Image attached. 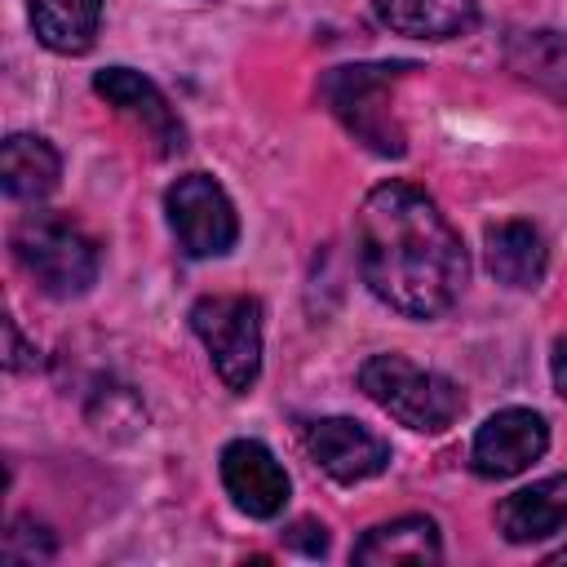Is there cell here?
<instances>
[{"label": "cell", "mask_w": 567, "mask_h": 567, "mask_svg": "<svg viewBox=\"0 0 567 567\" xmlns=\"http://www.w3.org/2000/svg\"><path fill=\"white\" fill-rule=\"evenodd\" d=\"M354 244L363 284L399 315L434 319L465 288L470 261L461 235L439 213V204L408 182L368 190L354 217Z\"/></svg>", "instance_id": "cell-1"}, {"label": "cell", "mask_w": 567, "mask_h": 567, "mask_svg": "<svg viewBox=\"0 0 567 567\" xmlns=\"http://www.w3.org/2000/svg\"><path fill=\"white\" fill-rule=\"evenodd\" d=\"M359 385L399 425L421 434H443L465 408V394L456 381H447L443 372H425L403 354H372L359 368Z\"/></svg>", "instance_id": "cell-2"}, {"label": "cell", "mask_w": 567, "mask_h": 567, "mask_svg": "<svg viewBox=\"0 0 567 567\" xmlns=\"http://www.w3.org/2000/svg\"><path fill=\"white\" fill-rule=\"evenodd\" d=\"M416 71L412 62H359V66H332L323 75V102L332 106V115L377 155H403V128L390 115V89L399 75Z\"/></svg>", "instance_id": "cell-3"}, {"label": "cell", "mask_w": 567, "mask_h": 567, "mask_svg": "<svg viewBox=\"0 0 567 567\" xmlns=\"http://www.w3.org/2000/svg\"><path fill=\"white\" fill-rule=\"evenodd\" d=\"M13 257L49 297H80L97 279V244L58 213H31L13 230Z\"/></svg>", "instance_id": "cell-4"}, {"label": "cell", "mask_w": 567, "mask_h": 567, "mask_svg": "<svg viewBox=\"0 0 567 567\" xmlns=\"http://www.w3.org/2000/svg\"><path fill=\"white\" fill-rule=\"evenodd\" d=\"M190 328L204 341L226 390L248 394L261 372V306H257V297H244V292L199 297L190 306Z\"/></svg>", "instance_id": "cell-5"}, {"label": "cell", "mask_w": 567, "mask_h": 567, "mask_svg": "<svg viewBox=\"0 0 567 567\" xmlns=\"http://www.w3.org/2000/svg\"><path fill=\"white\" fill-rule=\"evenodd\" d=\"M164 208H168V226H173V235H177L186 257H221L239 239L235 208H230L226 190L208 173L177 177L164 190Z\"/></svg>", "instance_id": "cell-6"}, {"label": "cell", "mask_w": 567, "mask_h": 567, "mask_svg": "<svg viewBox=\"0 0 567 567\" xmlns=\"http://www.w3.org/2000/svg\"><path fill=\"white\" fill-rule=\"evenodd\" d=\"M545 447H549V425H545L540 412L501 408L478 425L474 447H470V465L483 478H514L532 461H540Z\"/></svg>", "instance_id": "cell-7"}, {"label": "cell", "mask_w": 567, "mask_h": 567, "mask_svg": "<svg viewBox=\"0 0 567 567\" xmlns=\"http://www.w3.org/2000/svg\"><path fill=\"white\" fill-rule=\"evenodd\" d=\"M93 89H97L124 120H133V124L155 142L159 155H177V151L186 146V128H182L177 111L168 106V97H164L146 75H137V71H128V66H106V71L93 75Z\"/></svg>", "instance_id": "cell-8"}, {"label": "cell", "mask_w": 567, "mask_h": 567, "mask_svg": "<svg viewBox=\"0 0 567 567\" xmlns=\"http://www.w3.org/2000/svg\"><path fill=\"white\" fill-rule=\"evenodd\" d=\"M221 483L248 518H275L288 505V474L257 439H235L221 447Z\"/></svg>", "instance_id": "cell-9"}, {"label": "cell", "mask_w": 567, "mask_h": 567, "mask_svg": "<svg viewBox=\"0 0 567 567\" xmlns=\"http://www.w3.org/2000/svg\"><path fill=\"white\" fill-rule=\"evenodd\" d=\"M306 447L319 461V470L337 483H363V478H372L390 465V447L368 425H359L350 416L315 421L310 434H306Z\"/></svg>", "instance_id": "cell-10"}, {"label": "cell", "mask_w": 567, "mask_h": 567, "mask_svg": "<svg viewBox=\"0 0 567 567\" xmlns=\"http://www.w3.org/2000/svg\"><path fill=\"white\" fill-rule=\"evenodd\" d=\"M496 527L514 545H532L567 527V474H549L532 487H518L496 505Z\"/></svg>", "instance_id": "cell-11"}, {"label": "cell", "mask_w": 567, "mask_h": 567, "mask_svg": "<svg viewBox=\"0 0 567 567\" xmlns=\"http://www.w3.org/2000/svg\"><path fill=\"white\" fill-rule=\"evenodd\" d=\"M483 248H487V270L501 284H509V288H536L545 279L549 248H545V239H540L536 226H527V221H496V226H487Z\"/></svg>", "instance_id": "cell-12"}, {"label": "cell", "mask_w": 567, "mask_h": 567, "mask_svg": "<svg viewBox=\"0 0 567 567\" xmlns=\"http://www.w3.org/2000/svg\"><path fill=\"white\" fill-rule=\"evenodd\" d=\"M377 18L416 40H456L478 22L474 0H372Z\"/></svg>", "instance_id": "cell-13"}, {"label": "cell", "mask_w": 567, "mask_h": 567, "mask_svg": "<svg viewBox=\"0 0 567 567\" xmlns=\"http://www.w3.org/2000/svg\"><path fill=\"white\" fill-rule=\"evenodd\" d=\"M62 159L58 151L35 133H9L0 146V182L13 199H44L58 186Z\"/></svg>", "instance_id": "cell-14"}, {"label": "cell", "mask_w": 567, "mask_h": 567, "mask_svg": "<svg viewBox=\"0 0 567 567\" xmlns=\"http://www.w3.org/2000/svg\"><path fill=\"white\" fill-rule=\"evenodd\" d=\"M443 545H439V527L425 514H408L394 523L372 527L359 545H354V563H439Z\"/></svg>", "instance_id": "cell-15"}, {"label": "cell", "mask_w": 567, "mask_h": 567, "mask_svg": "<svg viewBox=\"0 0 567 567\" xmlns=\"http://www.w3.org/2000/svg\"><path fill=\"white\" fill-rule=\"evenodd\" d=\"M102 0H31V27L53 53H84L97 35Z\"/></svg>", "instance_id": "cell-16"}, {"label": "cell", "mask_w": 567, "mask_h": 567, "mask_svg": "<svg viewBox=\"0 0 567 567\" xmlns=\"http://www.w3.org/2000/svg\"><path fill=\"white\" fill-rule=\"evenodd\" d=\"M509 66L540 84L545 93H554L558 102H567V40L558 31H523L509 44Z\"/></svg>", "instance_id": "cell-17"}, {"label": "cell", "mask_w": 567, "mask_h": 567, "mask_svg": "<svg viewBox=\"0 0 567 567\" xmlns=\"http://www.w3.org/2000/svg\"><path fill=\"white\" fill-rule=\"evenodd\" d=\"M4 558H9V563L53 558V536H49V527L35 523V518H13V527L4 532Z\"/></svg>", "instance_id": "cell-18"}, {"label": "cell", "mask_w": 567, "mask_h": 567, "mask_svg": "<svg viewBox=\"0 0 567 567\" xmlns=\"http://www.w3.org/2000/svg\"><path fill=\"white\" fill-rule=\"evenodd\" d=\"M288 545H301L306 554H323L328 549V532H323V523H297Z\"/></svg>", "instance_id": "cell-19"}, {"label": "cell", "mask_w": 567, "mask_h": 567, "mask_svg": "<svg viewBox=\"0 0 567 567\" xmlns=\"http://www.w3.org/2000/svg\"><path fill=\"white\" fill-rule=\"evenodd\" d=\"M549 368H554V385H558V394L567 399V337L554 341V359H549Z\"/></svg>", "instance_id": "cell-20"}, {"label": "cell", "mask_w": 567, "mask_h": 567, "mask_svg": "<svg viewBox=\"0 0 567 567\" xmlns=\"http://www.w3.org/2000/svg\"><path fill=\"white\" fill-rule=\"evenodd\" d=\"M4 332H9V368L18 372V368H27V359H22V354H27V346H22V337H18V323H13V319L4 323Z\"/></svg>", "instance_id": "cell-21"}, {"label": "cell", "mask_w": 567, "mask_h": 567, "mask_svg": "<svg viewBox=\"0 0 567 567\" xmlns=\"http://www.w3.org/2000/svg\"><path fill=\"white\" fill-rule=\"evenodd\" d=\"M549 563H567V549H558V554H549Z\"/></svg>", "instance_id": "cell-22"}]
</instances>
